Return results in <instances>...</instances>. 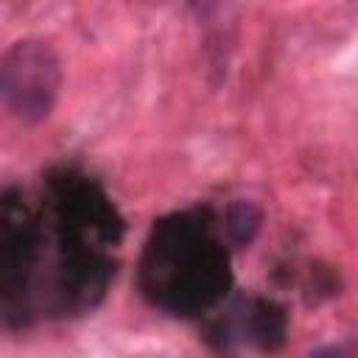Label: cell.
<instances>
[{
	"label": "cell",
	"mask_w": 358,
	"mask_h": 358,
	"mask_svg": "<svg viewBox=\"0 0 358 358\" xmlns=\"http://www.w3.org/2000/svg\"><path fill=\"white\" fill-rule=\"evenodd\" d=\"M62 90V64L42 39H20L0 56V106L25 123L50 115Z\"/></svg>",
	"instance_id": "obj_3"
},
{
	"label": "cell",
	"mask_w": 358,
	"mask_h": 358,
	"mask_svg": "<svg viewBox=\"0 0 358 358\" xmlns=\"http://www.w3.org/2000/svg\"><path fill=\"white\" fill-rule=\"evenodd\" d=\"M36 201L0 193V324L92 310L115 277L123 218L95 179L53 171Z\"/></svg>",
	"instance_id": "obj_1"
},
{
	"label": "cell",
	"mask_w": 358,
	"mask_h": 358,
	"mask_svg": "<svg viewBox=\"0 0 358 358\" xmlns=\"http://www.w3.org/2000/svg\"><path fill=\"white\" fill-rule=\"evenodd\" d=\"M232 285L229 249L215 235L207 207L159 218L140 257L143 296L173 316H199L215 308Z\"/></svg>",
	"instance_id": "obj_2"
},
{
	"label": "cell",
	"mask_w": 358,
	"mask_h": 358,
	"mask_svg": "<svg viewBox=\"0 0 358 358\" xmlns=\"http://www.w3.org/2000/svg\"><path fill=\"white\" fill-rule=\"evenodd\" d=\"M308 358H355V350L352 344H324V347H316Z\"/></svg>",
	"instance_id": "obj_6"
},
{
	"label": "cell",
	"mask_w": 358,
	"mask_h": 358,
	"mask_svg": "<svg viewBox=\"0 0 358 358\" xmlns=\"http://www.w3.org/2000/svg\"><path fill=\"white\" fill-rule=\"evenodd\" d=\"M288 333V319L280 305L260 299V296H246L235 299L221 319L213 322L210 338L218 344V350H229L232 344H249L263 352H274L285 344Z\"/></svg>",
	"instance_id": "obj_4"
},
{
	"label": "cell",
	"mask_w": 358,
	"mask_h": 358,
	"mask_svg": "<svg viewBox=\"0 0 358 358\" xmlns=\"http://www.w3.org/2000/svg\"><path fill=\"white\" fill-rule=\"evenodd\" d=\"M260 224H263V213L257 204L252 201H232L224 213V232H227V241L232 246H249L255 241V235L260 232Z\"/></svg>",
	"instance_id": "obj_5"
}]
</instances>
